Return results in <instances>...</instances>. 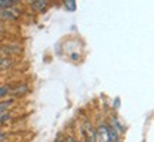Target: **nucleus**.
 Segmentation results:
<instances>
[{"mask_svg":"<svg viewBox=\"0 0 154 142\" xmlns=\"http://www.w3.org/2000/svg\"><path fill=\"white\" fill-rule=\"evenodd\" d=\"M96 141L97 142H110L109 134H107V125L101 124L99 128L96 129Z\"/></svg>","mask_w":154,"mask_h":142,"instance_id":"nucleus-1","label":"nucleus"},{"mask_svg":"<svg viewBox=\"0 0 154 142\" xmlns=\"http://www.w3.org/2000/svg\"><path fill=\"white\" fill-rule=\"evenodd\" d=\"M0 17H3L6 20H16L19 17V11L14 10L13 7L9 9H0Z\"/></svg>","mask_w":154,"mask_h":142,"instance_id":"nucleus-2","label":"nucleus"},{"mask_svg":"<svg viewBox=\"0 0 154 142\" xmlns=\"http://www.w3.org/2000/svg\"><path fill=\"white\" fill-rule=\"evenodd\" d=\"M84 132L87 134V141L88 142H96V129L93 128V125L90 124V122H86L84 124Z\"/></svg>","mask_w":154,"mask_h":142,"instance_id":"nucleus-3","label":"nucleus"},{"mask_svg":"<svg viewBox=\"0 0 154 142\" xmlns=\"http://www.w3.org/2000/svg\"><path fill=\"white\" fill-rule=\"evenodd\" d=\"M46 6H47L46 0H34V1H32V7L37 11H43L46 9Z\"/></svg>","mask_w":154,"mask_h":142,"instance_id":"nucleus-4","label":"nucleus"},{"mask_svg":"<svg viewBox=\"0 0 154 142\" xmlns=\"http://www.w3.org/2000/svg\"><path fill=\"white\" fill-rule=\"evenodd\" d=\"M110 125L113 126V128H114V129H116V132H117L119 135L124 132V126L121 125V124H120V121L117 120V118H113V120H111V124H110Z\"/></svg>","mask_w":154,"mask_h":142,"instance_id":"nucleus-5","label":"nucleus"},{"mask_svg":"<svg viewBox=\"0 0 154 142\" xmlns=\"http://www.w3.org/2000/svg\"><path fill=\"white\" fill-rule=\"evenodd\" d=\"M16 1H11V0H0V9H9V7H13Z\"/></svg>","mask_w":154,"mask_h":142,"instance_id":"nucleus-6","label":"nucleus"},{"mask_svg":"<svg viewBox=\"0 0 154 142\" xmlns=\"http://www.w3.org/2000/svg\"><path fill=\"white\" fill-rule=\"evenodd\" d=\"M64 4H66V7L69 10H72V11L76 10V1L74 0H67V1H64Z\"/></svg>","mask_w":154,"mask_h":142,"instance_id":"nucleus-7","label":"nucleus"},{"mask_svg":"<svg viewBox=\"0 0 154 142\" xmlns=\"http://www.w3.org/2000/svg\"><path fill=\"white\" fill-rule=\"evenodd\" d=\"M24 93H27V87H26V85H23V88L22 87H17V90L13 94H14V95H20V94H22V95H23Z\"/></svg>","mask_w":154,"mask_h":142,"instance_id":"nucleus-8","label":"nucleus"},{"mask_svg":"<svg viewBox=\"0 0 154 142\" xmlns=\"http://www.w3.org/2000/svg\"><path fill=\"white\" fill-rule=\"evenodd\" d=\"M119 107H120V98H119V97H116L114 98V108L117 109Z\"/></svg>","mask_w":154,"mask_h":142,"instance_id":"nucleus-9","label":"nucleus"},{"mask_svg":"<svg viewBox=\"0 0 154 142\" xmlns=\"http://www.w3.org/2000/svg\"><path fill=\"white\" fill-rule=\"evenodd\" d=\"M64 142H79V141H76V139H74L73 137H67V138H66V141H64Z\"/></svg>","mask_w":154,"mask_h":142,"instance_id":"nucleus-10","label":"nucleus"},{"mask_svg":"<svg viewBox=\"0 0 154 142\" xmlns=\"http://www.w3.org/2000/svg\"><path fill=\"white\" fill-rule=\"evenodd\" d=\"M61 139H63V135H61V134H57V139H56L54 142H64V141H61Z\"/></svg>","mask_w":154,"mask_h":142,"instance_id":"nucleus-11","label":"nucleus"}]
</instances>
